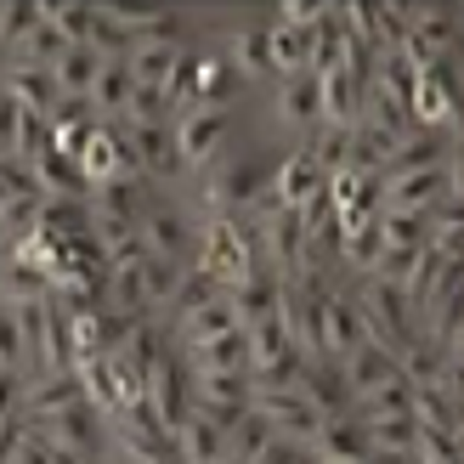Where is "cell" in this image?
Here are the masks:
<instances>
[{
    "label": "cell",
    "mask_w": 464,
    "mask_h": 464,
    "mask_svg": "<svg viewBox=\"0 0 464 464\" xmlns=\"http://www.w3.org/2000/svg\"><path fill=\"white\" fill-rule=\"evenodd\" d=\"M63 52H68V40H63L52 23L40 17V29H29V34L12 45V63H23V68H57V63H63Z\"/></svg>",
    "instance_id": "26"
},
{
    "label": "cell",
    "mask_w": 464,
    "mask_h": 464,
    "mask_svg": "<svg viewBox=\"0 0 464 464\" xmlns=\"http://www.w3.org/2000/svg\"><path fill=\"white\" fill-rule=\"evenodd\" d=\"M108 464H176V459H125V453H108Z\"/></svg>",
    "instance_id": "34"
},
{
    "label": "cell",
    "mask_w": 464,
    "mask_h": 464,
    "mask_svg": "<svg viewBox=\"0 0 464 464\" xmlns=\"http://www.w3.org/2000/svg\"><path fill=\"white\" fill-rule=\"evenodd\" d=\"M130 91H136V80L125 74V63H120V57H108L85 102H91V113H97L102 125H120V120H125V108H130Z\"/></svg>",
    "instance_id": "21"
},
{
    "label": "cell",
    "mask_w": 464,
    "mask_h": 464,
    "mask_svg": "<svg viewBox=\"0 0 464 464\" xmlns=\"http://www.w3.org/2000/svg\"><path fill=\"white\" fill-rule=\"evenodd\" d=\"M397 374H402L397 352H385V345H374V340H362L352 357H340V380H345V391H352V402L368 397V391H380V385H391Z\"/></svg>",
    "instance_id": "14"
},
{
    "label": "cell",
    "mask_w": 464,
    "mask_h": 464,
    "mask_svg": "<svg viewBox=\"0 0 464 464\" xmlns=\"http://www.w3.org/2000/svg\"><path fill=\"white\" fill-rule=\"evenodd\" d=\"M352 413H357V420H408V413H413V385L397 374L391 385H380V391H368V397H357Z\"/></svg>",
    "instance_id": "24"
},
{
    "label": "cell",
    "mask_w": 464,
    "mask_h": 464,
    "mask_svg": "<svg viewBox=\"0 0 464 464\" xmlns=\"http://www.w3.org/2000/svg\"><path fill=\"white\" fill-rule=\"evenodd\" d=\"M193 266H176V261H159V255H148L142 261V289H148V312L159 317L176 300V289H181V277H188Z\"/></svg>",
    "instance_id": "27"
},
{
    "label": "cell",
    "mask_w": 464,
    "mask_h": 464,
    "mask_svg": "<svg viewBox=\"0 0 464 464\" xmlns=\"http://www.w3.org/2000/svg\"><path fill=\"white\" fill-rule=\"evenodd\" d=\"M362 430H368V448H374V459H408L413 442H420L413 413H408V420H362Z\"/></svg>",
    "instance_id": "25"
},
{
    "label": "cell",
    "mask_w": 464,
    "mask_h": 464,
    "mask_svg": "<svg viewBox=\"0 0 464 464\" xmlns=\"http://www.w3.org/2000/svg\"><path fill=\"white\" fill-rule=\"evenodd\" d=\"M23 120H29V113H23L6 91H0V165H17V142H23Z\"/></svg>",
    "instance_id": "31"
},
{
    "label": "cell",
    "mask_w": 464,
    "mask_h": 464,
    "mask_svg": "<svg viewBox=\"0 0 464 464\" xmlns=\"http://www.w3.org/2000/svg\"><path fill=\"white\" fill-rule=\"evenodd\" d=\"M0 91H6L23 113H34V120H52L57 102H63L52 68H23V63H12V68H6V85H0Z\"/></svg>",
    "instance_id": "16"
},
{
    "label": "cell",
    "mask_w": 464,
    "mask_h": 464,
    "mask_svg": "<svg viewBox=\"0 0 464 464\" xmlns=\"http://www.w3.org/2000/svg\"><path fill=\"white\" fill-rule=\"evenodd\" d=\"M272 442V425L261 420V413H244V420L238 425H232L227 430V464H255V459H261V448Z\"/></svg>",
    "instance_id": "28"
},
{
    "label": "cell",
    "mask_w": 464,
    "mask_h": 464,
    "mask_svg": "<svg viewBox=\"0 0 464 464\" xmlns=\"http://www.w3.org/2000/svg\"><path fill=\"white\" fill-rule=\"evenodd\" d=\"M80 176H85V188L97 193V188H108V181H125V176H136V165H130V148H125V130L120 125H97V136L80 148Z\"/></svg>",
    "instance_id": "10"
},
{
    "label": "cell",
    "mask_w": 464,
    "mask_h": 464,
    "mask_svg": "<svg viewBox=\"0 0 464 464\" xmlns=\"http://www.w3.org/2000/svg\"><path fill=\"white\" fill-rule=\"evenodd\" d=\"M312 453H317V464H368V459H374L357 413H334V420H323L317 436H312Z\"/></svg>",
    "instance_id": "13"
},
{
    "label": "cell",
    "mask_w": 464,
    "mask_h": 464,
    "mask_svg": "<svg viewBox=\"0 0 464 464\" xmlns=\"http://www.w3.org/2000/svg\"><path fill=\"white\" fill-rule=\"evenodd\" d=\"M227 300H232V312H238V329H255V323L277 317V306H284V277L255 272V277H244V284L232 289Z\"/></svg>",
    "instance_id": "20"
},
{
    "label": "cell",
    "mask_w": 464,
    "mask_h": 464,
    "mask_svg": "<svg viewBox=\"0 0 464 464\" xmlns=\"http://www.w3.org/2000/svg\"><path fill=\"white\" fill-rule=\"evenodd\" d=\"M176 464H227V430L204 413H188L176 425Z\"/></svg>",
    "instance_id": "19"
},
{
    "label": "cell",
    "mask_w": 464,
    "mask_h": 464,
    "mask_svg": "<svg viewBox=\"0 0 464 464\" xmlns=\"http://www.w3.org/2000/svg\"><path fill=\"white\" fill-rule=\"evenodd\" d=\"M193 272H204L221 295H232L244 277L266 272L261 255H255V238H249L244 216H204V238H198V261H193Z\"/></svg>",
    "instance_id": "2"
},
{
    "label": "cell",
    "mask_w": 464,
    "mask_h": 464,
    "mask_svg": "<svg viewBox=\"0 0 464 464\" xmlns=\"http://www.w3.org/2000/svg\"><path fill=\"white\" fill-rule=\"evenodd\" d=\"M232 329H238V312H232L227 295H216V300H204L198 312H188L181 323H170V340H176V352H193V345L221 340V334H232Z\"/></svg>",
    "instance_id": "17"
},
{
    "label": "cell",
    "mask_w": 464,
    "mask_h": 464,
    "mask_svg": "<svg viewBox=\"0 0 464 464\" xmlns=\"http://www.w3.org/2000/svg\"><path fill=\"white\" fill-rule=\"evenodd\" d=\"M459 198L464 204V159L442 170H408V176H380V210H408V216H430L436 204Z\"/></svg>",
    "instance_id": "5"
},
{
    "label": "cell",
    "mask_w": 464,
    "mask_h": 464,
    "mask_svg": "<svg viewBox=\"0 0 464 464\" xmlns=\"http://www.w3.org/2000/svg\"><path fill=\"white\" fill-rule=\"evenodd\" d=\"M464 45V12L459 6H413L408 12V40H402V57L413 68H430L442 57H459Z\"/></svg>",
    "instance_id": "6"
},
{
    "label": "cell",
    "mask_w": 464,
    "mask_h": 464,
    "mask_svg": "<svg viewBox=\"0 0 464 464\" xmlns=\"http://www.w3.org/2000/svg\"><path fill=\"white\" fill-rule=\"evenodd\" d=\"M136 232H142L148 255L176 261V266H193L198 261V238H204V216H198V204L188 198V188H159Z\"/></svg>",
    "instance_id": "1"
},
{
    "label": "cell",
    "mask_w": 464,
    "mask_h": 464,
    "mask_svg": "<svg viewBox=\"0 0 464 464\" xmlns=\"http://www.w3.org/2000/svg\"><path fill=\"white\" fill-rule=\"evenodd\" d=\"M255 464H317V453H312V442H289V436H272Z\"/></svg>",
    "instance_id": "32"
},
{
    "label": "cell",
    "mask_w": 464,
    "mask_h": 464,
    "mask_svg": "<svg viewBox=\"0 0 464 464\" xmlns=\"http://www.w3.org/2000/svg\"><path fill=\"white\" fill-rule=\"evenodd\" d=\"M102 63L108 57H97V52H91V45H68V52H63V63L52 68V80H57V91H63V97H91V85H97V74H102Z\"/></svg>",
    "instance_id": "23"
},
{
    "label": "cell",
    "mask_w": 464,
    "mask_h": 464,
    "mask_svg": "<svg viewBox=\"0 0 464 464\" xmlns=\"http://www.w3.org/2000/svg\"><path fill=\"white\" fill-rule=\"evenodd\" d=\"M249 408L272 425V436H289V442H312L323 425V413L300 391H249Z\"/></svg>",
    "instance_id": "9"
},
{
    "label": "cell",
    "mask_w": 464,
    "mask_h": 464,
    "mask_svg": "<svg viewBox=\"0 0 464 464\" xmlns=\"http://www.w3.org/2000/svg\"><path fill=\"white\" fill-rule=\"evenodd\" d=\"M345 295H352V306L362 317V329L374 345H385V352H402V345L420 334V323H413V300L402 289L380 284V277H352L345 284Z\"/></svg>",
    "instance_id": "3"
},
{
    "label": "cell",
    "mask_w": 464,
    "mask_h": 464,
    "mask_svg": "<svg viewBox=\"0 0 464 464\" xmlns=\"http://www.w3.org/2000/svg\"><path fill=\"white\" fill-rule=\"evenodd\" d=\"M6 255H12V238H6V232H0V266H6Z\"/></svg>",
    "instance_id": "35"
},
{
    "label": "cell",
    "mask_w": 464,
    "mask_h": 464,
    "mask_svg": "<svg viewBox=\"0 0 464 464\" xmlns=\"http://www.w3.org/2000/svg\"><path fill=\"white\" fill-rule=\"evenodd\" d=\"M459 159V130H408L397 148H391L380 176H408V170H442Z\"/></svg>",
    "instance_id": "11"
},
{
    "label": "cell",
    "mask_w": 464,
    "mask_h": 464,
    "mask_svg": "<svg viewBox=\"0 0 464 464\" xmlns=\"http://www.w3.org/2000/svg\"><path fill=\"white\" fill-rule=\"evenodd\" d=\"M362 340H368V329H362V317L352 306V295H345V284L329 289V295H323V306H317V362L352 357Z\"/></svg>",
    "instance_id": "8"
},
{
    "label": "cell",
    "mask_w": 464,
    "mask_h": 464,
    "mask_svg": "<svg viewBox=\"0 0 464 464\" xmlns=\"http://www.w3.org/2000/svg\"><path fill=\"white\" fill-rule=\"evenodd\" d=\"M181 362H188L193 374H249V334L232 329L221 340H204L193 352H181Z\"/></svg>",
    "instance_id": "18"
},
{
    "label": "cell",
    "mask_w": 464,
    "mask_h": 464,
    "mask_svg": "<svg viewBox=\"0 0 464 464\" xmlns=\"http://www.w3.org/2000/svg\"><path fill=\"white\" fill-rule=\"evenodd\" d=\"M142 402L153 408V420L176 436V425L193 413V368L181 362V352H170V357L142 380Z\"/></svg>",
    "instance_id": "7"
},
{
    "label": "cell",
    "mask_w": 464,
    "mask_h": 464,
    "mask_svg": "<svg viewBox=\"0 0 464 464\" xmlns=\"http://www.w3.org/2000/svg\"><path fill=\"white\" fill-rule=\"evenodd\" d=\"M0 374H29V357H23V329L17 312L0 306Z\"/></svg>",
    "instance_id": "30"
},
{
    "label": "cell",
    "mask_w": 464,
    "mask_h": 464,
    "mask_svg": "<svg viewBox=\"0 0 464 464\" xmlns=\"http://www.w3.org/2000/svg\"><path fill=\"white\" fill-rule=\"evenodd\" d=\"M181 57H188V45H170V40H130V52H125L120 63H125V74H130L136 85L165 91Z\"/></svg>",
    "instance_id": "15"
},
{
    "label": "cell",
    "mask_w": 464,
    "mask_h": 464,
    "mask_svg": "<svg viewBox=\"0 0 464 464\" xmlns=\"http://www.w3.org/2000/svg\"><path fill=\"white\" fill-rule=\"evenodd\" d=\"M255 102V97H249ZM244 125V108L238 113H216V108H193V113H181V120L170 125L176 130V159H181V176H198V170H210L216 159L227 153V142L238 136Z\"/></svg>",
    "instance_id": "4"
},
{
    "label": "cell",
    "mask_w": 464,
    "mask_h": 464,
    "mask_svg": "<svg viewBox=\"0 0 464 464\" xmlns=\"http://www.w3.org/2000/svg\"><path fill=\"white\" fill-rule=\"evenodd\" d=\"M23 380L29 374H0V425L23 413Z\"/></svg>",
    "instance_id": "33"
},
{
    "label": "cell",
    "mask_w": 464,
    "mask_h": 464,
    "mask_svg": "<svg viewBox=\"0 0 464 464\" xmlns=\"http://www.w3.org/2000/svg\"><path fill=\"white\" fill-rule=\"evenodd\" d=\"M266 45H272V74H312V29H289V23H266Z\"/></svg>",
    "instance_id": "22"
},
{
    "label": "cell",
    "mask_w": 464,
    "mask_h": 464,
    "mask_svg": "<svg viewBox=\"0 0 464 464\" xmlns=\"http://www.w3.org/2000/svg\"><path fill=\"white\" fill-rule=\"evenodd\" d=\"M323 181H329V176H323L312 165V153L295 142L284 159H277V170H272V204H284V210H306V204L323 193Z\"/></svg>",
    "instance_id": "12"
},
{
    "label": "cell",
    "mask_w": 464,
    "mask_h": 464,
    "mask_svg": "<svg viewBox=\"0 0 464 464\" xmlns=\"http://www.w3.org/2000/svg\"><path fill=\"white\" fill-rule=\"evenodd\" d=\"M408 464H464V436H453V430H420Z\"/></svg>",
    "instance_id": "29"
}]
</instances>
